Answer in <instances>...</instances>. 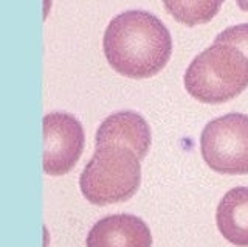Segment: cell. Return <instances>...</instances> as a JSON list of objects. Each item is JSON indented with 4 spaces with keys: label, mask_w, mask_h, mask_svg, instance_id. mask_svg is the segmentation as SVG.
<instances>
[{
    "label": "cell",
    "mask_w": 248,
    "mask_h": 247,
    "mask_svg": "<svg viewBox=\"0 0 248 247\" xmlns=\"http://www.w3.org/2000/svg\"><path fill=\"white\" fill-rule=\"evenodd\" d=\"M216 222L227 241L237 247H248V187H236L222 198Z\"/></svg>",
    "instance_id": "8"
},
{
    "label": "cell",
    "mask_w": 248,
    "mask_h": 247,
    "mask_svg": "<svg viewBox=\"0 0 248 247\" xmlns=\"http://www.w3.org/2000/svg\"><path fill=\"white\" fill-rule=\"evenodd\" d=\"M103 50L115 72L134 80L160 73L172 53V37L165 24L147 11H126L107 25Z\"/></svg>",
    "instance_id": "1"
},
{
    "label": "cell",
    "mask_w": 248,
    "mask_h": 247,
    "mask_svg": "<svg viewBox=\"0 0 248 247\" xmlns=\"http://www.w3.org/2000/svg\"><path fill=\"white\" fill-rule=\"evenodd\" d=\"M84 129L73 115L51 112L44 117V171L64 176L79 160L84 151Z\"/></svg>",
    "instance_id": "5"
},
{
    "label": "cell",
    "mask_w": 248,
    "mask_h": 247,
    "mask_svg": "<svg viewBox=\"0 0 248 247\" xmlns=\"http://www.w3.org/2000/svg\"><path fill=\"white\" fill-rule=\"evenodd\" d=\"M225 0H163L165 10L177 22L186 27L208 24L217 13Z\"/></svg>",
    "instance_id": "9"
},
{
    "label": "cell",
    "mask_w": 248,
    "mask_h": 247,
    "mask_svg": "<svg viewBox=\"0 0 248 247\" xmlns=\"http://www.w3.org/2000/svg\"><path fill=\"white\" fill-rule=\"evenodd\" d=\"M214 41L234 45L248 58V24H240L223 30L222 33L217 34Z\"/></svg>",
    "instance_id": "10"
},
{
    "label": "cell",
    "mask_w": 248,
    "mask_h": 247,
    "mask_svg": "<svg viewBox=\"0 0 248 247\" xmlns=\"http://www.w3.org/2000/svg\"><path fill=\"white\" fill-rule=\"evenodd\" d=\"M87 247H152V235L147 224L137 216L112 214L92 227Z\"/></svg>",
    "instance_id": "6"
},
{
    "label": "cell",
    "mask_w": 248,
    "mask_h": 247,
    "mask_svg": "<svg viewBox=\"0 0 248 247\" xmlns=\"http://www.w3.org/2000/svg\"><path fill=\"white\" fill-rule=\"evenodd\" d=\"M96 146L123 145L134 149L140 160L151 148V128L137 112L124 111L107 117L96 131Z\"/></svg>",
    "instance_id": "7"
},
{
    "label": "cell",
    "mask_w": 248,
    "mask_h": 247,
    "mask_svg": "<svg viewBox=\"0 0 248 247\" xmlns=\"http://www.w3.org/2000/svg\"><path fill=\"white\" fill-rule=\"evenodd\" d=\"M183 82L200 103H227L248 87V58L234 45L214 41L192 59Z\"/></svg>",
    "instance_id": "2"
},
{
    "label": "cell",
    "mask_w": 248,
    "mask_h": 247,
    "mask_svg": "<svg viewBox=\"0 0 248 247\" xmlns=\"http://www.w3.org/2000/svg\"><path fill=\"white\" fill-rule=\"evenodd\" d=\"M236 2H237V6L240 10L248 13V0H236Z\"/></svg>",
    "instance_id": "11"
},
{
    "label": "cell",
    "mask_w": 248,
    "mask_h": 247,
    "mask_svg": "<svg viewBox=\"0 0 248 247\" xmlns=\"http://www.w3.org/2000/svg\"><path fill=\"white\" fill-rule=\"evenodd\" d=\"M202 157L220 174H248V115L227 114L202 131Z\"/></svg>",
    "instance_id": "4"
},
{
    "label": "cell",
    "mask_w": 248,
    "mask_h": 247,
    "mask_svg": "<svg viewBox=\"0 0 248 247\" xmlns=\"http://www.w3.org/2000/svg\"><path fill=\"white\" fill-rule=\"evenodd\" d=\"M134 149L123 145L96 146L82 169L79 187L90 204L108 205L129 200L141 183V165Z\"/></svg>",
    "instance_id": "3"
}]
</instances>
